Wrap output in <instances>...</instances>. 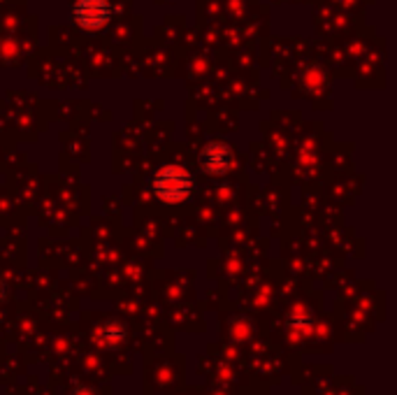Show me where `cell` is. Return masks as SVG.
I'll use <instances>...</instances> for the list:
<instances>
[{
  "label": "cell",
  "instance_id": "obj_1",
  "mask_svg": "<svg viewBox=\"0 0 397 395\" xmlns=\"http://www.w3.org/2000/svg\"><path fill=\"white\" fill-rule=\"evenodd\" d=\"M195 188V179L190 177V172L179 168V165H165L160 168L154 179H151V191L167 205H179L186 202L190 195H193Z\"/></svg>",
  "mask_w": 397,
  "mask_h": 395
},
{
  "label": "cell",
  "instance_id": "obj_2",
  "mask_svg": "<svg viewBox=\"0 0 397 395\" xmlns=\"http://www.w3.org/2000/svg\"><path fill=\"white\" fill-rule=\"evenodd\" d=\"M72 21L86 33H98L107 28L114 17V7L110 0H74L72 3Z\"/></svg>",
  "mask_w": 397,
  "mask_h": 395
},
{
  "label": "cell",
  "instance_id": "obj_3",
  "mask_svg": "<svg viewBox=\"0 0 397 395\" xmlns=\"http://www.w3.org/2000/svg\"><path fill=\"white\" fill-rule=\"evenodd\" d=\"M233 163V154L226 144L221 142H211L204 147V151L200 154V165L207 174H226L228 168Z\"/></svg>",
  "mask_w": 397,
  "mask_h": 395
},
{
  "label": "cell",
  "instance_id": "obj_4",
  "mask_svg": "<svg viewBox=\"0 0 397 395\" xmlns=\"http://www.w3.org/2000/svg\"><path fill=\"white\" fill-rule=\"evenodd\" d=\"M74 395H91V393H89V391H77Z\"/></svg>",
  "mask_w": 397,
  "mask_h": 395
}]
</instances>
